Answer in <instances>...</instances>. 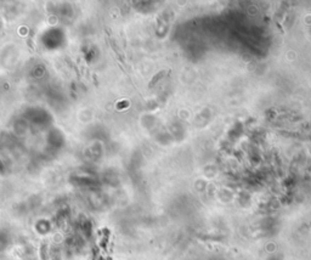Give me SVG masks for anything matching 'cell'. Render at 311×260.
<instances>
[{
	"label": "cell",
	"mask_w": 311,
	"mask_h": 260,
	"mask_svg": "<svg viewBox=\"0 0 311 260\" xmlns=\"http://www.w3.org/2000/svg\"><path fill=\"white\" fill-rule=\"evenodd\" d=\"M165 73H167V71H161V72H158V73L154 75V78L150 82L148 88H153V86H154V85H156V84H157V83H158V82H159V80H161L164 75H165Z\"/></svg>",
	"instance_id": "6da1fadb"
}]
</instances>
